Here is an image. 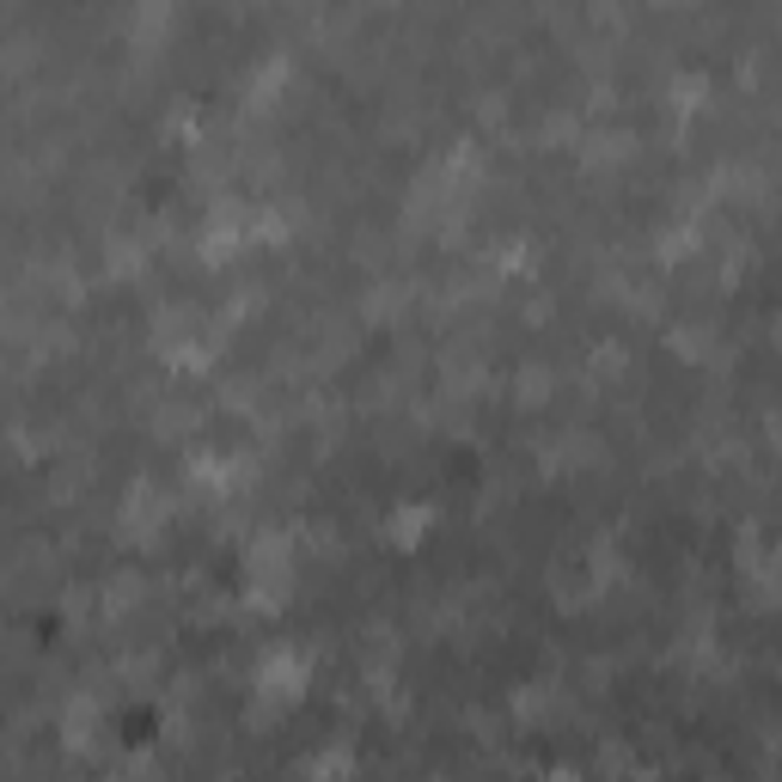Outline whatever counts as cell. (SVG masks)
<instances>
[{
  "mask_svg": "<svg viewBox=\"0 0 782 782\" xmlns=\"http://www.w3.org/2000/svg\"><path fill=\"white\" fill-rule=\"evenodd\" d=\"M300 685H306V661H300V654H275V661L257 673V697L275 703V710H282V703H294Z\"/></svg>",
  "mask_w": 782,
  "mask_h": 782,
  "instance_id": "6da1fadb",
  "label": "cell"
},
{
  "mask_svg": "<svg viewBox=\"0 0 782 782\" xmlns=\"http://www.w3.org/2000/svg\"><path fill=\"white\" fill-rule=\"evenodd\" d=\"M123 526H129L135 538H141V532L154 538L159 526H166V496H159L154 483H135L129 489V508H123Z\"/></svg>",
  "mask_w": 782,
  "mask_h": 782,
  "instance_id": "7a4b0ae2",
  "label": "cell"
},
{
  "mask_svg": "<svg viewBox=\"0 0 782 782\" xmlns=\"http://www.w3.org/2000/svg\"><path fill=\"white\" fill-rule=\"evenodd\" d=\"M428 520H434V514H428V508H398V514H391V520H385V538H398V545H422V538H416V532H422Z\"/></svg>",
  "mask_w": 782,
  "mask_h": 782,
  "instance_id": "3957f363",
  "label": "cell"
}]
</instances>
